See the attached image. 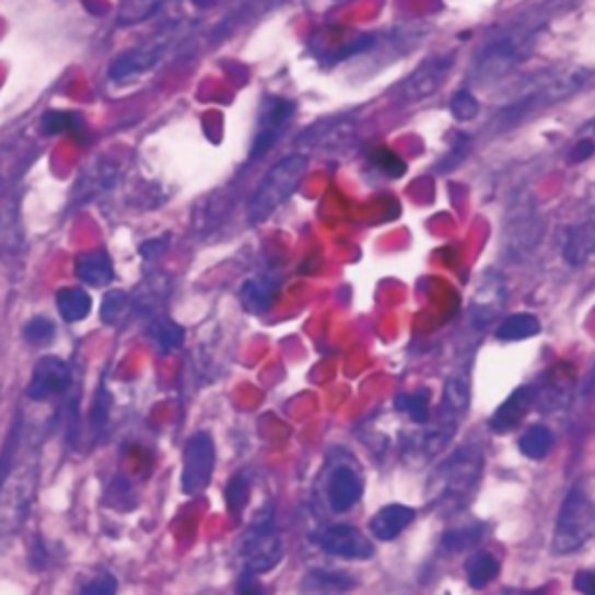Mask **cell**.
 Here are the masks:
<instances>
[{"instance_id":"6da1fadb","label":"cell","mask_w":595,"mask_h":595,"mask_svg":"<svg viewBox=\"0 0 595 595\" xmlns=\"http://www.w3.org/2000/svg\"><path fill=\"white\" fill-rule=\"evenodd\" d=\"M595 84V70L588 68H551L533 74H524L508 86V98L500 105L498 124L502 128L516 126L537 112L563 103L576 93Z\"/></svg>"},{"instance_id":"7a4b0ae2","label":"cell","mask_w":595,"mask_h":595,"mask_svg":"<svg viewBox=\"0 0 595 595\" xmlns=\"http://www.w3.org/2000/svg\"><path fill=\"white\" fill-rule=\"evenodd\" d=\"M545 26L547 16L530 12L514 16L508 24L495 28L493 37H489L475 56L470 70L472 84L489 86L508 80L521 63L530 59Z\"/></svg>"},{"instance_id":"3957f363","label":"cell","mask_w":595,"mask_h":595,"mask_svg":"<svg viewBox=\"0 0 595 595\" xmlns=\"http://www.w3.org/2000/svg\"><path fill=\"white\" fill-rule=\"evenodd\" d=\"M310 171V159L305 154H291L282 161H277L270 171L264 175L254 189L249 205H247V221L258 226V223L268 221L277 210H282L284 205L301 189Z\"/></svg>"},{"instance_id":"277c9868","label":"cell","mask_w":595,"mask_h":595,"mask_svg":"<svg viewBox=\"0 0 595 595\" xmlns=\"http://www.w3.org/2000/svg\"><path fill=\"white\" fill-rule=\"evenodd\" d=\"M481 452L475 444H465L446 458L438 470L435 500L450 512H458L468 505L481 475Z\"/></svg>"},{"instance_id":"5b68a950","label":"cell","mask_w":595,"mask_h":595,"mask_svg":"<svg viewBox=\"0 0 595 595\" xmlns=\"http://www.w3.org/2000/svg\"><path fill=\"white\" fill-rule=\"evenodd\" d=\"M595 533V502L591 495L574 487L563 500L561 512L556 518L553 549L558 553H572L582 549Z\"/></svg>"},{"instance_id":"8992f818","label":"cell","mask_w":595,"mask_h":595,"mask_svg":"<svg viewBox=\"0 0 595 595\" xmlns=\"http://www.w3.org/2000/svg\"><path fill=\"white\" fill-rule=\"evenodd\" d=\"M37 489V465L14 468L0 487V535H12L24 526Z\"/></svg>"},{"instance_id":"52a82bcc","label":"cell","mask_w":595,"mask_h":595,"mask_svg":"<svg viewBox=\"0 0 595 595\" xmlns=\"http://www.w3.org/2000/svg\"><path fill=\"white\" fill-rule=\"evenodd\" d=\"M454 68V56H431L425 59L412 74L398 84L396 89V103L398 105H415L421 101H428L444 86L450 80V72Z\"/></svg>"},{"instance_id":"ba28073f","label":"cell","mask_w":595,"mask_h":595,"mask_svg":"<svg viewBox=\"0 0 595 595\" xmlns=\"http://www.w3.org/2000/svg\"><path fill=\"white\" fill-rule=\"evenodd\" d=\"M242 563L252 574H266L282 561V539L272 528V516H260L242 542Z\"/></svg>"},{"instance_id":"9c48e42d","label":"cell","mask_w":595,"mask_h":595,"mask_svg":"<svg viewBox=\"0 0 595 595\" xmlns=\"http://www.w3.org/2000/svg\"><path fill=\"white\" fill-rule=\"evenodd\" d=\"M217 463L214 440L210 433H196L184 444V468H182V491L186 495H198L210 487Z\"/></svg>"},{"instance_id":"30bf717a","label":"cell","mask_w":595,"mask_h":595,"mask_svg":"<svg viewBox=\"0 0 595 595\" xmlns=\"http://www.w3.org/2000/svg\"><path fill=\"white\" fill-rule=\"evenodd\" d=\"M295 117V103L282 96H268L264 107H260L258 124H256V133L252 140V152L249 156L264 159L270 149L282 140L284 130L291 126Z\"/></svg>"},{"instance_id":"8fae6325","label":"cell","mask_w":595,"mask_h":595,"mask_svg":"<svg viewBox=\"0 0 595 595\" xmlns=\"http://www.w3.org/2000/svg\"><path fill=\"white\" fill-rule=\"evenodd\" d=\"M171 43H173V33L167 31V33L159 35L156 40H152V43L119 54L117 59L109 63V80L115 84H128V82L142 78V74L154 70L161 63Z\"/></svg>"},{"instance_id":"7c38bea8","label":"cell","mask_w":595,"mask_h":595,"mask_svg":"<svg viewBox=\"0 0 595 595\" xmlns=\"http://www.w3.org/2000/svg\"><path fill=\"white\" fill-rule=\"evenodd\" d=\"M72 382V372L66 361L56 357H43L33 365V375L26 388V396L35 402H47L66 394Z\"/></svg>"},{"instance_id":"4fadbf2b","label":"cell","mask_w":595,"mask_h":595,"mask_svg":"<svg viewBox=\"0 0 595 595\" xmlns=\"http://www.w3.org/2000/svg\"><path fill=\"white\" fill-rule=\"evenodd\" d=\"M353 144H357V124L351 119H330L312 126L298 140V147L322 149V152H345Z\"/></svg>"},{"instance_id":"5bb4252c","label":"cell","mask_w":595,"mask_h":595,"mask_svg":"<svg viewBox=\"0 0 595 595\" xmlns=\"http://www.w3.org/2000/svg\"><path fill=\"white\" fill-rule=\"evenodd\" d=\"M542 240V219L535 208L516 210L505 229V249L510 256H528Z\"/></svg>"},{"instance_id":"9a60e30c","label":"cell","mask_w":595,"mask_h":595,"mask_svg":"<svg viewBox=\"0 0 595 595\" xmlns=\"http://www.w3.org/2000/svg\"><path fill=\"white\" fill-rule=\"evenodd\" d=\"M319 547L330 553V556H340V558H370L375 553V547H372L370 539L351 526H330L319 535Z\"/></svg>"},{"instance_id":"2e32d148","label":"cell","mask_w":595,"mask_h":595,"mask_svg":"<svg viewBox=\"0 0 595 595\" xmlns=\"http://www.w3.org/2000/svg\"><path fill=\"white\" fill-rule=\"evenodd\" d=\"M328 505L332 512H349L363 495V479L357 470L340 465L328 477Z\"/></svg>"},{"instance_id":"e0dca14e","label":"cell","mask_w":595,"mask_h":595,"mask_svg":"<svg viewBox=\"0 0 595 595\" xmlns=\"http://www.w3.org/2000/svg\"><path fill=\"white\" fill-rule=\"evenodd\" d=\"M535 398H537V394H535L533 386L516 388L514 394L495 409V415L489 421L491 431L493 433H510L512 428H516L521 421L526 419L530 407L535 405Z\"/></svg>"},{"instance_id":"ac0fdd59","label":"cell","mask_w":595,"mask_h":595,"mask_svg":"<svg viewBox=\"0 0 595 595\" xmlns=\"http://www.w3.org/2000/svg\"><path fill=\"white\" fill-rule=\"evenodd\" d=\"M74 275H78L82 284L103 289L115 279V264H112V256L105 249H91L74 260Z\"/></svg>"},{"instance_id":"d6986e66","label":"cell","mask_w":595,"mask_h":595,"mask_svg":"<svg viewBox=\"0 0 595 595\" xmlns=\"http://www.w3.org/2000/svg\"><path fill=\"white\" fill-rule=\"evenodd\" d=\"M279 293V279L275 275L249 277L240 289V303L249 314H266Z\"/></svg>"},{"instance_id":"ffe728a7","label":"cell","mask_w":595,"mask_h":595,"mask_svg":"<svg viewBox=\"0 0 595 595\" xmlns=\"http://www.w3.org/2000/svg\"><path fill=\"white\" fill-rule=\"evenodd\" d=\"M468 405H470V377L463 375V372H456L444 386L440 423L456 428L458 419L468 412Z\"/></svg>"},{"instance_id":"44dd1931","label":"cell","mask_w":595,"mask_h":595,"mask_svg":"<svg viewBox=\"0 0 595 595\" xmlns=\"http://www.w3.org/2000/svg\"><path fill=\"white\" fill-rule=\"evenodd\" d=\"M595 256V217L574 223L565 235L563 258L570 266H584Z\"/></svg>"},{"instance_id":"7402d4cb","label":"cell","mask_w":595,"mask_h":595,"mask_svg":"<svg viewBox=\"0 0 595 595\" xmlns=\"http://www.w3.org/2000/svg\"><path fill=\"white\" fill-rule=\"evenodd\" d=\"M115 179L117 165L107 159H98L82 173L78 186H74V194H78L80 202H89L91 198H98L103 191H107L109 186L115 184Z\"/></svg>"},{"instance_id":"603a6c76","label":"cell","mask_w":595,"mask_h":595,"mask_svg":"<svg viewBox=\"0 0 595 595\" xmlns=\"http://www.w3.org/2000/svg\"><path fill=\"white\" fill-rule=\"evenodd\" d=\"M412 521H415V510L396 502V505H386L372 516L370 530L377 539H382V542H390V539H396L409 524H412Z\"/></svg>"},{"instance_id":"cb8c5ba5","label":"cell","mask_w":595,"mask_h":595,"mask_svg":"<svg viewBox=\"0 0 595 595\" xmlns=\"http://www.w3.org/2000/svg\"><path fill=\"white\" fill-rule=\"evenodd\" d=\"M56 310L66 324H80L91 314V298L80 287H63L56 291Z\"/></svg>"},{"instance_id":"d4e9b609","label":"cell","mask_w":595,"mask_h":595,"mask_svg":"<svg viewBox=\"0 0 595 595\" xmlns=\"http://www.w3.org/2000/svg\"><path fill=\"white\" fill-rule=\"evenodd\" d=\"M147 335L156 342V347L163 353L175 351L184 345V328L177 322H173L171 316H163V314H156L149 319Z\"/></svg>"},{"instance_id":"484cf974","label":"cell","mask_w":595,"mask_h":595,"mask_svg":"<svg viewBox=\"0 0 595 595\" xmlns=\"http://www.w3.org/2000/svg\"><path fill=\"white\" fill-rule=\"evenodd\" d=\"M539 328L542 326H539V319L535 314L516 312L512 316H505V322L498 326V338L502 342H521V340L535 338Z\"/></svg>"},{"instance_id":"4316f807","label":"cell","mask_w":595,"mask_h":595,"mask_svg":"<svg viewBox=\"0 0 595 595\" xmlns=\"http://www.w3.org/2000/svg\"><path fill=\"white\" fill-rule=\"evenodd\" d=\"M167 0H121L117 10L119 26H136L147 22V19L156 16Z\"/></svg>"},{"instance_id":"83f0119b","label":"cell","mask_w":595,"mask_h":595,"mask_svg":"<svg viewBox=\"0 0 595 595\" xmlns=\"http://www.w3.org/2000/svg\"><path fill=\"white\" fill-rule=\"evenodd\" d=\"M500 572V563L493 553H475L468 558V563H465V574H468V582L472 588H483L489 586Z\"/></svg>"},{"instance_id":"f1b7e54d","label":"cell","mask_w":595,"mask_h":595,"mask_svg":"<svg viewBox=\"0 0 595 595\" xmlns=\"http://www.w3.org/2000/svg\"><path fill=\"white\" fill-rule=\"evenodd\" d=\"M40 128L45 136H63V133L80 136L84 133V119L80 115H74V112L49 109L40 121Z\"/></svg>"},{"instance_id":"f546056e","label":"cell","mask_w":595,"mask_h":595,"mask_svg":"<svg viewBox=\"0 0 595 595\" xmlns=\"http://www.w3.org/2000/svg\"><path fill=\"white\" fill-rule=\"evenodd\" d=\"M551 446H553V435L547 425H533L518 440L521 454L533 460L545 458L551 452Z\"/></svg>"},{"instance_id":"4dcf8cb0","label":"cell","mask_w":595,"mask_h":595,"mask_svg":"<svg viewBox=\"0 0 595 595\" xmlns=\"http://www.w3.org/2000/svg\"><path fill=\"white\" fill-rule=\"evenodd\" d=\"M568 365H558L556 370H551V380L547 384L545 390V407H561V402L565 405L570 400V388H572V372H568Z\"/></svg>"},{"instance_id":"1f68e13d","label":"cell","mask_w":595,"mask_h":595,"mask_svg":"<svg viewBox=\"0 0 595 595\" xmlns=\"http://www.w3.org/2000/svg\"><path fill=\"white\" fill-rule=\"evenodd\" d=\"M130 307H133V301L130 295L124 291H112L103 298L101 305V319L109 326H119L126 316L130 314Z\"/></svg>"},{"instance_id":"d6a6232c","label":"cell","mask_w":595,"mask_h":595,"mask_svg":"<svg viewBox=\"0 0 595 595\" xmlns=\"http://www.w3.org/2000/svg\"><path fill=\"white\" fill-rule=\"evenodd\" d=\"M396 407L405 412L415 423H428L431 419V405H428V394H402L396 398Z\"/></svg>"},{"instance_id":"836d02e7","label":"cell","mask_w":595,"mask_h":595,"mask_svg":"<svg viewBox=\"0 0 595 595\" xmlns=\"http://www.w3.org/2000/svg\"><path fill=\"white\" fill-rule=\"evenodd\" d=\"M56 338V326L47 316H33L24 326V340L33 347H47Z\"/></svg>"},{"instance_id":"e575fe53","label":"cell","mask_w":595,"mask_h":595,"mask_svg":"<svg viewBox=\"0 0 595 595\" xmlns=\"http://www.w3.org/2000/svg\"><path fill=\"white\" fill-rule=\"evenodd\" d=\"M19 438H22V417H19V421L12 425V431L3 444V452H0V487H3V481L12 475L14 465H16Z\"/></svg>"},{"instance_id":"d590c367","label":"cell","mask_w":595,"mask_h":595,"mask_svg":"<svg viewBox=\"0 0 595 595\" xmlns=\"http://www.w3.org/2000/svg\"><path fill=\"white\" fill-rule=\"evenodd\" d=\"M593 154H595V117L586 126H582L580 138H576V142L572 144L568 161L570 163H584Z\"/></svg>"},{"instance_id":"8d00e7d4","label":"cell","mask_w":595,"mask_h":595,"mask_svg":"<svg viewBox=\"0 0 595 595\" xmlns=\"http://www.w3.org/2000/svg\"><path fill=\"white\" fill-rule=\"evenodd\" d=\"M249 502V481L242 477V475H235L229 487H226V505H229V512L233 516H240L242 512H245Z\"/></svg>"},{"instance_id":"74e56055","label":"cell","mask_w":595,"mask_h":595,"mask_svg":"<svg viewBox=\"0 0 595 595\" xmlns=\"http://www.w3.org/2000/svg\"><path fill=\"white\" fill-rule=\"evenodd\" d=\"M450 109H452L454 119H458V121H472L479 115V101L475 98L472 91L463 89V91H458L456 96L452 98Z\"/></svg>"},{"instance_id":"f35d334b","label":"cell","mask_w":595,"mask_h":595,"mask_svg":"<svg viewBox=\"0 0 595 595\" xmlns=\"http://www.w3.org/2000/svg\"><path fill=\"white\" fill-rule=\"evenodd\" d=\"M307 582L312 584V588L319 595H328V593H340L353 586V582H349L347 576L342 574H326V572H314L307 576Z\"/></svg>"},{"instance_id":"ab89813d","label":"cell","mask_w":595,"mask_h":595,"mask_svg":"<svg viewBox=\"0 0 595 595\" xmlns=\"http://www.w3.org/2000/svg\"><path fill=\"white\" fill-rule=\"evenodd\" d=\"M483 530H487V528L479 526V524L477 526H468V528H456V530L444 535V547L456 549V551L468 549V547H472V545L479 542V537L483 535Z\"/></svg>"},{"instance_id":"60d3db41","label":"cell","mask_w":595,"mask_h":595,"mask_svg":"<svg viewBox=\"0 0 595 595\" xmlns=\"http://www.w3.org/2000/svg\"><path fill=\"white\" fill-rule=\"evenodd\" d=\"M109 409H112V396L107 394V388L101 386L98 396L93 400V409H91V433L93 431H103L109 419Z\"/></svg>"},{"instance_id":"b9f144b4","label":"cell","mask_w":595,"mask_h":595,"mask_svg":"<svg viewBox=\"0 0 595 595\" xmlns=\"http://www.w3.org/2000/svg\"><path fill=\"white\" fill-rule=\"evenodd\" d=\"M372 163L388 177H402L407 173L405 161L398 159L394 152H388V149H377V152L372 154Z\"/></svg>"},{"instance_id":"7bdbcfd3","label":"cell","mask_w":595,"mask_h":595,"mask_svg":"<svg viewBox=\"0 0 595 595\" xmlns=\"http://www.w3.org/2000/svg\"><path fill=\"white\" fill-rule=\"evenodd\" d=\"M107 491L112 493V498H109L112 502H107V505L119 510V502H126V512L136 508V495H133V489H130L128 481H124V479L109 481V489Z\"/></svg>"},{"instance_id":"ee69618b","label":"cell","mask_w":595,"mask_h":595,"mask_svg":"<svg viewBox=\"0 0 595 595\" xmlns=\"http://www.w3.org/2000/svg\"><path fill=\"white\" fill-rule=\"evenodd\" d=\"M82 595H117L115 574H98L82 588Z\"/></svg>"},{"instance_id":"f6af8a7d","label":"cell","mask_w":595,"mask_h":595,"mask_svg":"<svg viewBox=\"0 0 595 595\" xmlns=\"http://www.w3.org/2000/svg\"><path fill=\"white\" fill-rule=\"evenodd\" d=\"M49 563V553L43 545V539L40 537H35V542H33V549H31V568L33 570H45Z\"/></svg>"},{"instance_id":"bcb514c9","label":"cell","mask_w":595,"mask_h":595,"mask_svg":"<svg viewBox=\"0 0 595 595\" xmlns=\"http://www.w3.org/2000/svg\"><path fill=\"white\" fill-rule=\"evenodd\" d=\"M237 595H264V586L256 580V574L245 572V576L237 584Z\"/></svg>"},{"instance_id":"7dc6e473","label":"cell","mask_w":595,"mask_h":595,"mask_svg":"<svg viewBox=\"0 0 595 595\" xmlns=\"http://www.w3.org/2000/svg\"><path fill=\"white\" fill-rule=\"evenodd\" d=\"M574 588L580 591L582 595H595V570H584V572L576 574Z\"/></svg>"}]
</instances>
